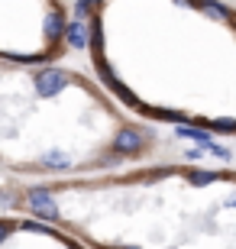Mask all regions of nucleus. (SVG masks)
<instances>
[{
    "mask_svg": "<svg viewBox=\"0 0 236 249\" xmlns=\"http://www.w3.org/2000/svg\"><path fill=\"white\" fill-rule=\"evenodd\" d=\"M0 249H91L78 236L29 213H0Z\"/></svg>",
    "mask_w": 236,
    "mask_h": 249,
    "instance_id": "obj_4",
    "label": "nucleus"
},
{
    "mask_svg": "<svg viewBox=\"0 0 236 249\" xmlns=\"http://www.w3.org/2000/svg\"><path fill=\"white\" fill-rule=\"evenodd\" d=\"M0 204L91 249H236V172L133 165L65 181H3Z\"/></svg>",
    "mask_w": 236,
    "mask_h": 249,
    "instance_id": "obj_1",
    "label": "nucleus"
},
{
    "mask_svg": "<svg viewBox=\"0 0 236 249\" xmlns=\"http://www.w3.org/2000/svg\"><path fill=\"white\" fill-rule=\"evenodd\" d=\"M191 36L117 42L84 36L78 23L68 42H88L94 81L145 123H188L236 136V13L217 0H194Z\"/></svg>",
    "mask_w": 236,
    "mask_h": 249,
    "instance_id": "obj_3",
    "label": "nucleus"
},
{
    "mask_svg": "<svg viewBox=\"0 0 236 249\" xmlns=\"http://www.w3.org/2000/svg\"><path fill=\"white\" fill-rule=\"evenodd\" d=\"M162 149V129L123 110L94 78L58 62L0 58V168L13 181L120 172Z\"/></svg>",
    "mask_w": 236,
    "mask_h": 249,
    "instance_id": "obj_2",
    "label": "nucleus"
}]
</instances>
